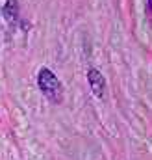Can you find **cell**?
I'll return each mask as SVG.
<instances>
[{"label": "cell", "mask_w": 152, "mask_h": 160, "mask_svg": "<svg viewBox=\"0 0 152 160\" xmlns=\"http://www.w3.org/2000/svg\"><path fill=\"white\" fill-rule=\"evenodd\" d=\"M87 82H89V88H91L93 95L98 97V99H102L104 93H106V78L102 77V73L97 67H91L87 71Z\"/></svg>", "instance_id": "cell-2"}, {"label": "cell", "mask_w": 152, "mask_h": 160, "mask_svg": "<svg viewBox=\"0 0 152 160\" xmlns=\"http://www.w3.org/2000/svg\"><path fill=\"white\" fill-rule=\"evenodd\" d=\"M37 86H39V89H41V93L50 102L59 104L63 101V84L59 82V78L48 67H43L37 73Z\"/></svg>", "instance_id": "cell-1"}, {"label": "cell", "mask_w": 152, "mask_h": 160, "mask_svg": "<svg viewBox=\"0 0 152 160\" xmlns=\"http://www.w3.org/2000/svg\"><path fill=\"white\" fill-rule=\"evenodd\" d=\"M2 13H4V19L11 24H15L19 21V4L17 0H6L4 8H2Z\"/></svg>", "instance_id": "cell-3"}]
</instances>
